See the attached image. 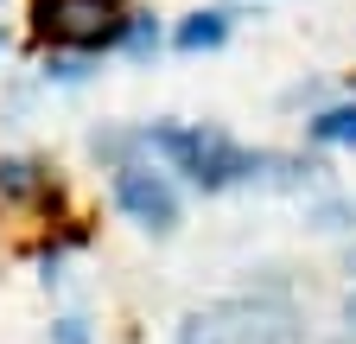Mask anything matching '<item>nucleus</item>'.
Returning a JSON list of instances; mask_svg holds the SVG:
<instances>
[{"label": "nucleus", "mask_w": 356, "mask_h": 344, "mask_svg": "<svg viewBox=\"0 0 356 344\" xmlns=\"http://www.w3.org/2000/svg\"><path fill=\"white\" fill-rule=\"evenodd\" d=\"M172 172H185L191 185L204 191H222V185H248V179H280V185H299L312 166L299 159H280V153H254L242 141H229L222 127H204V121H153L140 134Z\"/></svg>", "instance_id": "f257e3e1"}, {"label": "nucleus", "mask_w": 356, "mask_h": 344, "mask_svg": "<svg viewBox=\"0 0 356 344\" xmlns=\"http://www.w3.org/2000/svg\"><path fill=\"white\" fill-rule=\"evenodd\" d=\"M299 338H305L299 313L274 293L210 299V306H191L178 325V344H299Z\"/></svg>", "instance_id": "f03ea898"}, {"label": "nucleus", "mask_w": 356, "mask_h": 344, "mask_svg": "<svg viewBox=\"0 0 356 344\" xmlns=\"http://www.w3.org/2000/svg\"><path fill=\"white\" fill-rule=\"evenodd\" d=\"M127 19H134L127 0H32V32L51 45H70L76 58L121 45Z\"/></svg>", "instance_id": "7ed1b4c3"}, {"label": "nucleus", "mask_w": 356, "mask_h": 344, "mask_svg": "<svg viewBox=\"0 0 356 344\" xmlns=\"http://www.w3.org/2000/svg\"><path fill=\"white\" fill-rule=\"evenodd\" d=\"M115 204H121L127 224H140L153 236H165L178 224V191H172L165 172H153V166H121L115 172Z\"/></svg>", "instance_id": "20e7f679"}, {"label": "nucleus", "mask_w": 356, "mask_h": 344, "mask_svg": "<svg viewBox=\"0 0 356 344\" xmlns=\"http://www.w3.org/2000/svg\"><path fill=\"white\" fill-rule=\"evenodd\" d=\"M229 32H236V13H229V7H204V13H185V19H178L172 45H178V52H216Z\"/></svg>", "instance_id": "39448f33"}, {"label": "nucleus", "mask_w": 356, "mask_h": 344, "mask_svg": "<svg viewBox=\"0 0 356 344\" xmlns=\"http://www.w3.org/2000/svg\"><path fill=\"white\" fill-rule=\"evenodd\" d=\"M312 141L318 147H356V102H331L312 115Z\"/></svg>", "instance_id": "423d86ee"}, {"label": "nucleus", "mask_w": 356, "mask_h": 344, "mask_svg": "<svg viewBox=\"0 0 356 344\" xmlns=\"http://www.w3.org/2000/svg\"><path fill=\"white\" fill-rule=\"evenodd\" d=\"M51 179H44V166L32 159H0V198H44Z\"/></svg>", "instance_id": "0eeeda50"}, {"label": "nucleus", "mask_w": 356, "mask_h": 344, "mask_svg": "<svg viewBox=\"0 0 356 344\" xmlns=\"http://www.w3.org/2000/svg\"><path fill=\"white\" fill-rule=\"evenodd\" d=\"M58 344H89V338H83V325H76V319H58Z\"/></svg>", "instance_id": "6e6552de"}, {"label": "nucleus", "mask_w": 356, "mask_h": 344, "mask_svg": "<svg viewBox=\"0 0 356 344\" xmlns=\"http://www.w3.org/2000/svg\"><path fill=\"white\" fill-rule=\"evenodd\" d=\"M343 331H350V338H356V293H350V299H343Z\"/></svg>", "instance_id": "1a4fd4ad"}, {"label": "nucleus", "mask_w": 356, "mask_h": 344, "mask_svg": "<svg viewBox=\"0 0 356 344\" xmlns=\"http://www.w3.org/2000/svg\"><path fill=\"white\" fill-rule=\"evenodd\" d=\"M350 274H356V242H350Z\"/></svg>", "instance_id": "9d476101"}, {"label": "nucleus", "mask_w": 356, "mask_h": 344, "mask_svg": "<svg viewBox=\"0 0 356 344\" xmlns=\"http://www.w3.org/2000/svg\"><path fill=\"white\" fill-rule=\"evenodd\" d=\"M343 344H356V338H343Z\"/></svg>", "instance_id": "9b49d317"}]
</instances>
